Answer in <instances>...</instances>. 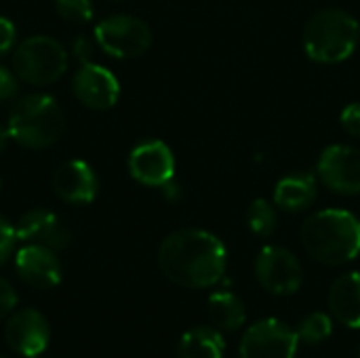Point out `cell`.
Instances as JSON below:
<instances>
[{
  "mask_svg": "<svg viewBox=\"0 0 360 358\" xmlns=\"http://www.w3.org/2000/svg\"><path fill=\"white\" fill-rule=\"evenodd\" d=\"M228 253L221 241L205 230L186 228L169 234L158 249L160 272L177 287L207 289L226 272Z\"/></svg>",
  "mask_w": 360,
  "mask_h": 358,
  "instance_id": "1",
  "label": "cell"
},
{
  "mask_svg": "<svg viewBox=\"0 0 360 358\" xmlns=\"http://www.w3.org/2000/svg\"><path fill=\"white\" fill-rule=\"evenodd\" d=\"M306 253L325 266H342L360 253V219L344 209H325L302 226Z\"/></svg>",
  "mask_w": 360,
  "mask_h": 358,
  "instance_id": "2",
  "label": "cell"
},
{
  "mask_svg": "<svg viewBox=\"0 0 360 358\" xmlns=\"http://www.w3.org/2000/svg\"><path fill=\"white\" fill-rule=\"evenodd\" d=\"M360 38L359 21L342 8L316 13L304 27V51L312 61L340 63L348 59Z\"/></svg>",
  "mask_w": 360,
  "mask_h": 358,
  "instance_id": "3",
  "label": "cell"
},
{
  "mask_svg": "<svg viewBox=\"0 0 360 358\" xmlns=\"http://www.w3.org/2000/svg\"><path fill=\"white\" fill-rule=\"evenodd\" d=\"M65 131V114L49 95H27L15 103L8 116V133L23 148L42 150L59 141Z\"/></svg>",
  "mask_w": 360,
  "mask_h": 358,
  "instance_id": "4",
  "label": "cell"
},
{
  "mask_svg": "<svg viewBox=\"0 0 360 358\" xmlns=\"http://www.w3.org/2000/svg\"><path fill=\"white\" fill-rule=\"evenodd\" d=\"M13 68L17 78L27 84H53L68 70V53L51 36H32L15 49Z\"/></svg>",
  "mask_w": 360,
  "mask_h": 358,
  "instance_id": "5",
  "label": "cell"
},
{
  "mask_svg": "<svg viewBox=\"0 0 360 358\" xmlns=\"http://www.w3.org/2000/svg\"><path fill=\"white\" fill-rule=\"evenodd\" d=\"M95 38L103 53L118 59H133L150 49L152 30L133 15H114L95 27Z\"/></svg>",
  "mask_w": 360,
  "mask_h": 358,
  "instance_id": "6",
  "label": "cell"
},
{
  "mask_svg": "<svg viewBox=\"0 0 360 358\" xmlns=\"http://www.w3.org/2000/svg\"><path fill=\"white\" fill-rule=\"evenodd\" d=\"M255 279L272 295H291L300 291L304 270L289 249L268 245L255 257Z\"/></svg>",
  "mask_w": 360,
  "mask_h": 358,
  "instance_id": "7",
  "label": "cell"
},
{
  "mask_svg": "<svg viewBox=\"0 0 360 358\" xmlns=\"http://www.w3.org/2000/svg\"><path fill=\"white\" fill-rule=\"evenodd\" d=\"M297 346V331L283 321L264 319L245 331L238 354L240 358H295Z\"/></svg>",
  "mask_w": 360,
  "mask_h": 358,
  "instance_id": "8",
  "label": "cell"
},
{
  "mask_svg": "<svg viewBox=\"0 0 360 358\" xmlns=\"http://www.w3.org/2000/svg\"><path fill=\"white\" fill-rule=\"evenodd\" d=\"M319 177L321 181L344 196L360 194V150L352 146L335 143L323 150L319 158Z\"/></svg>",
  "mask_w": 360,
  "mask_h": 358,
  "instance_id": "9",
  "label": "cell"
},
{
  "mask_svg": "<svg viewBox=\"0 0 360 358\" xmlns=\"http://www.w3.org/2000/svg\"><path fill=\"white\" fill-rule=\"evenodd\" d=\"M129 173L143 186L162 188L175 175V158L171 148L158 139L135 146L129 156Z\"/></svg>",
  "mask_w": 360,
  "mask_h": 358,
  "instance_id": "10",
  "label": "cell"
},
{
  "mask_svg": "<svg viewBox=\"0 0 360 358\" xmlns=\"http://www.w3.org/2000/svg\"><path fill=\"white\" fill-rule=\"evenodd\" d=\"M72 89L78 101L91 110H108L118 101L120 95L116 76L93 61L80 65V70L74 74Z\"/></svg>",
  "mask_w": 360,
  "mask_h": 358,
  "instance_id": "11",
  "label": "cell"
},
{
  "mask_svg": "<svg viewBox=\"0 0 360 358\" xmlns=\"http://www.w3.org/2000/svg\"><path fill=\"white\" fill-rule=\"evenodd\" d=\"M4 340L11 350L25 358H36L44 352L51 340L46 319L38 310H21L13 314L4 329Z\"/></svg>",
  "mask_w": 360,
  "mask_h": 358,
  "instance_id": "12",
  "label": "cell"
},
{
  "mask_svg": "<svg viewBox=\"0 0 360 358\" xmlns=\"http://www.w3.org/2000/svg\"><path fill=\"white\" fill-rule=\"evenodd\" d=\"M17 241H23L25 245H38L53 251L65 249L72 241L70 228L46 209H32L21 215L17 222Z\"/></svg>",
  "mask_w": 360,
  "mask_h": 358,
  "instance_id": "13",
  "label": "cell"
},
{
  "mask_svg": "<svg viewBox=\"0 0 360 358\" xmlns=\"http://www.w3.org/2000/svg\"><path fill=\"white\" fill-rule=\"evenodd\" d=\"M15 268L19 279L38 291H49L61 283V264L55 251L46 247H21L15 255Z\"/></svg>",
  "mask_w": 360,
  "mask_h": 358,
  "instance_id": "14",
  "label": "cell"
},
{
  "mask_svg": "<svg viewBox=\"0 0 360 358\" xmlns=\"http://www.w3.org/2000/svg\"><path fill=\"white\" fill-rule=\"evenodd\" d=\"M55 194L72 205H89L97 196V177L84 160H65L53 173Z\"/></svg>",
  "mask_w": 360,
  "mask_h": 358,
  "instance_id": "15",
  "label": "cell"
},
{
  "mask_svg": "<svg viewBox=\"0 0 360 358\" xmlns=\"http://www.w3.org/2000/svg\"><path fill=\"white\" fill-rule=\"evenodd\" d=\"M329 310L346 327L360 329V272L340 276L329 289Z\"/></svg>",
  "mask_w": 360,
  "mask_h": 358,
  "instance_id": "16",
  "label": "cell"
},
{
  "mask_svg": "<svg viewBox=\"0 0 360 358\" xmlns=\"http://www.w3.org/2000/svg\"><path fill=\"white\" fill-rule=\"evenodd\" d=\"M316 200V179L310 173H293L283 177L274 188V203L278 209L300 213Z\"/></svg>",
  "mask_w": 360,
  "mask_h": 358,
  "instance_id": "17",
  "label": "cell"
},
{
  "mask_svg": "<svg viewBox=\"0 0 360 358\" xmlns=\"http://www.w3.org/2000/svg\"><path fill=\"white\" fill-rule=\"evenodd\" d=\"M226 342L213 327L190 329L177 344V358H224Z\"/></svg>",
  "mask_w": 360,
  "mask_h": 358,
  "instance_id": "18",
  "label": "cell"
},
{
  "mask_svg": "<svg viewBox=\"0 0 360 358\" xmlns=\"http://www.w3.org/2000/svg\"><path fill=\"white\" fill-rule=\"evenodd\" d=\"M209 314L221 331H238L247 319L245 304L230 291H219L209 298Z\"/></svg>",
  "mask_w": 360,
  "mask_h": 358,
  "instance_id": "19",
  "label": "cell"
},
{
  "mask_svg": "<svg viewBox=\"0 0 360 358\" xmlns=\"http://www.w3.org/2000/svg\"><path fill=\"white\" fill-rule=\"evenodd\" d=\"M245 219H247V226L249 230L255 234V236H272L274 230H276V224H278V217H276V209L264 200V198H257L249 205L247 213H245Z\"/></svg>",
  "mask_w": 360,
  "mask_h": 358,
  "instance_id": "20",
  "label": "cell"
},
{
  "mask_svg": "<svg viewBox=\"0 0 360 358\" xmlns=\"http://www.w3.org/2000/svg\"><path fill=\"white\" fill-rule=\"evenodd\" d=\"M331 331H333L331 319L325 312H312L300 323L297 338H300V342H304L308 346H319L331 338Z\"/></svg>",
  "mask_w": 360,
  "mask_h": 358,
  "instance_id": "21",
  "label": "cell"
},
{
  "mask_svg": "<svg viewBox=\"0 0 360 358\" xmlns=\"http://www.w3.org/2000/svg\"><path fill=\"white\" fill-rule=\"evenodd\" d=\"M57 15L68 23H86L93 17L91 0H55Z\"/></svg>",
  "mask_w": 360,
  "mask_h": 358,
  "instance_id": "22",
  "label": "cell"
},
{
  "mask_svg": "<svg viewBox=\"0 0 360 358\" xmlns=\"http://www.w3.org/2000/svg\"><path fill=\"white\" fill-rule=\"evenodd\" d=\"M15 241H17V232L11 226V222L6 217L0 215V266L13 255L15 249Z\"/></svg>",
  "mask_w": 360,
  "mask_h": 358,
  "instance_id": "23",
  "label": "cell"
},
{
  "mask_svg": "<svg viewBox=\"0 0 360 358\" xmlns=\"http://www.w3.org/2000/svg\"><path fill=\"white\" fill-rule=\"evenodd\" d=\"M19 84H17V74L0 65V101H8L17 95Z\"/></svg>",
  "mask_w": 360,
  "mask_h": 358,
  "instance_id": "24",
  "label": "cell"
},
{
  "mask_svg": "<svg viewBox=\"0 0 360 358\" xmlns=\"http://www.w3.org/2000/svg\"><path fill=\"white\" fill-rule=\"evenodd\" d=\"M342 127L354 135V137H360V103H350L344 112H342Z\"/></svg>",
  "mask_w": 360,
  "mask_h": 358,
  "instance_id": "25",
  "label": "cell"
},
{
  "mask_svg": "<svg viewBox=\"0 0 360 358\" xmlns=\"http://www.w3.org/2000/svg\"><path fill=\"white\" fill-rule=\"evenodd\" d=\"M15 304H17V293H15V289H13L4 279H0V321L13 312Z\"/></svg>",
  "mask_w": 360,
  "mask_h": 358,
  "instance_id": "26",
  "label": "cell"
},
{
  "mask_svg": "<svg viewBox=\"0 0 360 358\" xmlns=\"http://www.w3.org/2000/svg\"><path fill=\"white\" fill-rule=\"evenodd\" d=\"M15 36H17L15 25H13L6 17H0V57L6 55V53L13 49Z\"/></svg>",
  "mask_w": 360,
  "mask_h": 358,
  "instance_id": "27",
  "label": "cell"
},
{
  "mask_svg": "<svg viewBox=\"0 0 360 358\" xmlns=\"http://www.w3.org/2000/svg\"><path fill=\"white\" fill-rule=\"evenodd\" d=\"M74 55L78 57L80 63H89V61H91L93 46H91V42H89L84 36H78V38L74 40Z\"/></svg>",
  "mask_w": 360,
  "mask_h": 358,
  "instance_id": "28",
  "label": "cell"
},
{
  "mask_svg": "<svg viewBox=\"0 0 360 358\" xmlns=\"http://www.w3.org/2000/svg\"><path fill=\"white\" fill-rule=\"evenodd\" d=\"M8 137H11V133H8V127L4 129V127L0 124V152L4 150V146H6V141H8Z\"/></svg>",
  "mask_w": 360,
  "mask_h": 358,
  "instance_id": "29",
  "label": "cell"
},
{
  "mask_svg": "<svg viewBox=\"0 0 360 358\" xmlns=\"http://www.w3.org/2000/svg\"><path fill=\"white\" fill-rule=\"evenodd\" d=\"M112 2H122V0H112Z\"/></svg>",
  "mask_w": 360,
  "mask_h": 358,
  "instance_id": "30",
  "label": "cell"
},
{
  "mask_svg": "<svg viewBox=\"0 0 360 358\" xmlns=\"http://www.w3.org/2000/svg\"><path fill=\"white\" fill-rule=\"evenodd\" d=\"M359 358H360V348H359Z\"/></svg>",
  "mask_w": 360,
  "mask_h": 358,
  "instance_id": "31",
  "label": "cell"
},
{
  "mask_svg": "<svg viewBox=\"0 0 360 358\" xmlns=\"http://www.w3.org/2000/svg\"><path fill=\"white\" fill-rule=\"evenodd\" d=\"M36 358H38V357H36Z\"/></svg>",
  "mask_w": 360,
  "mask_h": 358,
  "instance_id": "32",
  "label": "cell"
}]
</instances>
